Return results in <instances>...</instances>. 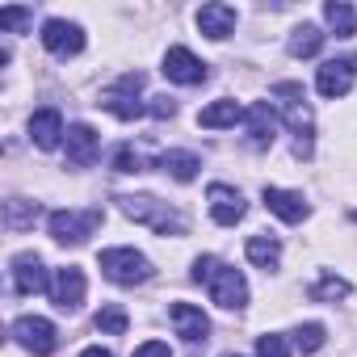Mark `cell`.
Instances as JSON below:
<instances>
[{
    "mask_svg": "<svg viewBox=\"0 0 357 357\" xmlns=\"http://www.w3.org/2000/svg\"><path fill=\"white\" fill-rule=\"evenodd\" d=\"M97 151H101V135H97L89 122L68 126V164H72V168H89V164L97 160Z\"/></svg>",
    "mask_w": 357,
    "mask_h": 357,
    "instance_id": "14",
    "label": "cell"
},
{
    "mask_svg": "<svg viewBox=\"0 0 357 357\" xmlns=\"http://www.w3.org/2000/svg\"><path fill=\"white\" fill-rule=\"evenodd\" d=\"M63 114L59 109H38L34 118H30V139H34V147H43V151H55L59 143H63Z\"/></svg>",
    "mask_w": 357,
    "mask_h": 357,
    "instance_id": "16",
    "label": "cell"
},
{
    "mask_svg": "<svg viewBox=\"0 0 357 357\" xmlns=\"http://www.w3.org/2000/svg\"><path fill=\"white\" fill-rule=\"evenodd\" d=\"M244 114H248V109H244L240 101L223 97V101H211V105L198 114V126H206V130H223V126H236Z\"/></svg>",
    "mask_w": 357,
    "mask_h": 357,
    "instance_id": "19",
    "label": "cell"
},
{
    "mask_svg": "<svg viewBox=\"0 0 357 357\" xmlns=\"http://www.w3.org/2000/svg\"><path fill=\"white\" fill-rule=\"evenodd\" d=\"M84 269H76V265H68V269H59L55 278H51V298H55V307L59 311H80V303H84Z\"/></svg>",
    "mask_w": 357,
    "mask_h": 357,
    "instance_id": "12",
    "label": "cell"
},
{
    "mask_svg": "<svg viewBox=\"0 0 357 357\" xmlns=\"http://www.w3.org/2000/svg\"><path fill=\"white\" fill-rule=\"evenodd\" d=\"M319 47H324V34H319V26L303 22V26H294V30H290V43H286V51H290L294 59H311V55H319Z\"/></svg>",
    "mask_w": 357,
    "mask_h": 357,
    "instance_id": "21",
    "label": "cell"
},
{
    "mask_svg": "<svg viewBox=\"0 0 357 357\" xmlns=\"http://www.w3.org/2000/svg\"><path fill=\"white\" fill-rule=\"evenodd\" d=\"M97 265H101V273L109 278V282H118V286H143V282H151V261L143 257V252H135V248H105L101 257H97Z\"/></svg>",
    "mask_w": 357,
    "mask_h": 357,
    "instance_id": "4",
    "label": "cell"
},
{
    "mask_svg": "<svg viewBox=\"0 0 357 357\" xmlns=\"http://www.w3.org/2000/svg\"><path fill=\"white\" fill-rule=\"evenodd\" d=\"M139 89H143V76H139V72H126L114 89H105V93H101V101H97V105H101V109H109V114H114V118H122V122H135V118H143V114H147V105H139V101H135V97H139Z\"/></svg>",
    "mask_w": 357,
    "mask_h": 357,
    "instance_id": "6",
    "label": "cell"
},
{
    "mask_svg": "<svg viewBox=\"0 0 357 357\" xmlns=\"http://www.w3.org/2000/svg\"><path fill=\"white\" fill-rule=\"evenodd\" d=\"M160 168L172 172L176 181H194L198 168H202V160H198L194 151H164V155H160Z\"/></svg>",
    "mask_w": 357,
    "mask_h": 357,
    "instance_id": "23",
    "label": "cell"
},
{
    "mask_svg": "<svg viewBox=\"0 0 357 357\" xmlns=\"http://www.w3.org/2000/svg\"><path fill=\"white\" fill-rule=\"evenodd\" d=\"M118 211L126 215V219H135V223H147L155 236H185V219L176 215L168 202H160V198H147V194H122L118 198Z\"/></svg>",
    "mask_w": 357,
    "mask_h": 357,
    "instance_id": "3",
    "label": "cell"
},
{
    "mask_svg": "<svg viewBox=\"0 0 357 357\" xmlns=\"http://www.w3.org/2000/svg\"><path fill=\"white\" fill-rule=\"evenodd\" d=\"M168 319H172L176 336H185L190 344H202V340L211 336V319H206L202 307H194V303H172V307H168Z\"/></svg>",
    "mask_w": 357,
    "mask_h": 357,
    "instance_id": "13",
    "label": "cell"
},
{
    "mask_svg": "<svg viewBox=\"0 0 357 357\" xmlns=\"http://www.w3.org/2000/svg\"><path fill=\"white\" fill-rule=\"evenodd\" d=\"M130 357H172V349H168L164 340H143V344H139Z\"/></svg>",
    "mask_w": 357,
    "mask_h": 357,
    "instance_id": "32",
    "label": "cell"
},
{
    "mask_svg": "<svg viewBox=\"0 0 357 357\" xmlns=\"http://www.w3.org/2000/svg\"><path fill=\"white\" fill-rule=\"evenodd\" d=\"M324 17H328V26L336 30V38H353V34H357V13L344 5V0H328V5H324Z\"/></svg>",
    "mask_w": 357,
    "mask_h": 357,
    "instance_id": "24",
    "label": "cell"
},
{
    "mask_svg": "<svg viewBox=\"0 0 357 357\" xmlns=\"http://www.w3.org/2000/svg\"><path fill=\"white\" fill-rule=\"evenodd\" d=\"M13 286H17V294H47L51 290V278L34 252L13 257Z\"/></svg>",
    "mask_w": 357,
    "mask_h": 357,
    "instance_id": "15",
    "label": "cell"
},
{
    "mask_svg": "<svg viewBox=\"0 0 357 357\" xmlns=\"http://www.w3.org/2000/svg\"><path fill=\"white\" fill-rule=\"evenodd\" d=\"M206 202H211V215H215L219 227H236V223L244 219V211H248L244 194L231 190V185H223V181H215V185L206 190Z\"/></svg>",
    "mask_w": 357,
    "mask_h": 357,
    "instance_id": "11",
    "label": "cell"
},
{
    "mask_svg": "<svg viewBox=\"0 0 357 357\" xmlns=\"http://www.w3.org/2000/svg\"><path fill=\"white\" fill-rule=\"evenodd\" d=\"M307 294H311L315 303H336V298H349V294H353V286H349L344 278H336V273H324Z\"/></svg>",
    "mask_w": 357,
    "mask_h": 357,
    "instance_id": "25",
    "label": "cell"
},
{
    "mask_svg": "<svg viewBox=\"0 0 357 357\" xmlns=\"http://www.w3.org/2000/svg\"><path fill=\"white\" fill-rule=\"evenodd\" d=\"M194 282H202V286L211 290V303H219V307H227V311H240V307L248 303V282H244V273L231 269V265H223L219 257H198V261H194Z\"/></svg>",
    "mask_w": 357,
    "mask_h": 357,
    "instance_id": "1",
    "label": "cell"
},
{
    "mask_svg": "<svg viewBox=\"0 0 357 357\" xmlns=\"http://www.w3.org/2000/svg\"><path fill=\"white\" fill-rule=\"evenodd\" d=\"M261 198H265V206H269L282 223H303V219H307V202H303V194H294V190L265 185V190H261Z\"/></svg>",
    "mask_w": 357,
    "mask_h": 357,
    "instance_id": "17",
    "label": "cell"
},
{
    "mask_svg": "<svg viewBox=\"0 0 357 357\" xmlns=\"http://www.w3.org/2000/svg\"><path fill=\"white\" fill-rule=\"evenodd\" d=\"M5 219H9L13 231H26V227H34V219H38V202L9 198V202H5Z\"/></svg>",
    "mask_w": 357,
    "mask_h": 357,
    "instance_id": "26",
    "label": "cell"
},
{
    "mask_svg": "<svg viewBox=\"0 0 357 357\" xmlns=\"http://www.w3.org/2000/svg\"><path fill=\"white\" fill-rule=\"evenodd\" d=\"M223 357H240V353H223Z\"/></svg>",
    "mask_w": 357,
    "mask_h": 357,
    "instance_id": "35",
    "label": "cell"
},
{
    "mask_svg": "<svg viewBox=\"0 0 357 357\" xmlns=\"http://www.w3.org/2000/svg\"><path fill=\"white\" fill-rule=\"evenodd\" d=\"M257 357H290V349H286V336H278V332H265V336L257 340Z\"/></svg>",
    "mask_w": 357,
    "mask_h": 357,
    "instance_id": "30",
    "label": "cell"
},
{
    "mask_svg": "<svg viewBox=\"0 0 357 357\" xmlns=\"http://www.w3.org/2000/svg\"><path fill=\"white\" fill-rule=\"evenodd\" d=\"M357 80V55H340V59H328L319 72H315V89L324 97H344Z\"/></svg>",
    "mask_w": 357,
    "mask_h": 357,
    "instance_id": "9",
    "label": "cell"
},
{
    "mask_svg": "<svg viewBox=\"0 0 357 357\" xmlns=\"http://www.w3.org/2000/svg\"><path fill=\"white\" fill-rule=\"evenodd\" d=\"M101 223H105V211L101 206H89V211H55L51 215V240L55 244H84Z\"/></svg>",
    "mask_w": 357,
    "mask_h": 357,
    "instance_id": "5",
    "label": "cell"
},
{
    "mask_svg": "<svg viewBox=\"0 0 357 357\" xmlns=\"http://www.w3.org/2000/svg\"><path fill=\"white\" fill-rule=\"evenodd\" d=\"M273 97H282V114H286L290 130L298 135V143H294V155H298V160H311L315 114H311V101H307L303 84H294V80H282V84H273Z\"/></svg>",
    "mask_w": 357,
    "mask_h": 357,
    "instance_id": "2",
    "label": "cell"
},
{
    "mask_svg": "<svg viewBox=\"0 0 357 357\" xmlns=\"http://www.w3.org/2000/svg\"><path fill=\"white\" fill-rule=\"evenodd\" d=\"M13 336H17V344L22 349H30L34 357H51L55 353V324L51 319H43V315H22L17 324H13Z\"/></svg>",
    "mask_w": 357,
    "mask_h": 357,
    "instance_id": "8",
    "label": "cell"
},
{
    "mask_svg": "<svg viewBox=\"0 0 357 357\" xmlns=\"http://www.w3.org/2000/svg\"><path fill=\"white\" fill-rule=\"evenodd\" d=\"M147 114H151V118H172V114H176V101H172V97H151Z\"/></svg>",
    "mask_w": 357,
    "mask_h": 357,
    "instance_id": "33",
    "label": "cell"
},
{
    "mask_svg": "<svg viewBox=\"0 0 357 357\" xmlns=\"http://www.w3.org/2000/svg\"><path fill=\"white\" fill-rule=\"evenodd\" d=\"M97 328H101L105 336H122V332L130 328V315H126L118 303H105V307L97 311Z\"/></svg>",
    "mask_w": 357,
    "mask_h": 357,
    "instance_id": "27",
    "label": "cell"
},
{
    "mask_svg": "<svg viewBox=\"0 0 357 357\" xmlns=\"http://www.w3.org/2000/svg\"><path fill=\"white\" fill-rule=\"evenodd\" d=\"M34 22V9H26V5H9V9H0V30H26Z\"/></svg>",
    "mask_w": 357,
    "mask_h": 357,
    "instance_id": "29",
    "label": "cell"
},
{
    "mask_svg": "<svg viewBox=\"0 0 357 357\" xmlns=\"http://www.w3.org/2000/svg\"><path fill=\"white\" fill-rule=\"evenodd\" d=\"M114 172H143V155L135 147H118L114 155Z\"/></svg>",
    "mask_w": 357,
    "mask_h": 357,
    "instance_id": "31",
    "label": "cell"
},
{
    "mask_svg": "<svg viewBox=\"0 0 357 357\" xmlns=\"http://www.w3.org/2000/svg\"><path fill=\"white\" fill-rule=\"evenodd\" d=\"M324 340H328L324 324H298V332H294V344H298V353H315Z\"/></svg>",
    "mask_w": 357,
    "mask_h": 357,
    "instance_id": "28",
    "label": "cell"
},
{
    "mask_svg": "<svg viewBox=\"0 0 357 357\" xmlns=\"http://www.w3.org/2000/svg\"><path fill=\"white\" fill-rule=\"evenodd\" d=\"M198 30L215 43H223L231 30H236V9L231 5H202L198 9Z\"/></svg>",
    "mask_w": 357,
    "mask_h": 357,
    "instance_id": "18",
    "label": "cell"
},
{
    "mask_svg": "<svg viewBox=\"0 0 357 357\" xmlns=\"http://www.w3.org/2000/svg\"><path fill=\"white\" fill-rule=\"evenodd\" d=\"M244 252H248V261L257 269H278V261H282V244L273 236H248Z\"/></svg>",
    "mask_w": 357,
    "mask_h": 357,
    "instance_id": "22",
    "label": "cell"
},
{
    "mask_svg": "<svg viewBox=\"0 0 357 357\" xmlns=\"http://www.w3.org/2000/svg\"><path fill=\"white\" fill-rule=\"evenodd\" d=\"M43 47L55 55V59H72L84 51V30L76 22H63V17H51L43 22Z\"/></svg>",
    "mask_w": 357,
    "mask_h": 357,
    "instance_id": "7",
    "label": "cell"
},
{
    "mask_svg": "<svg viewBox=\"0 0 357 357\" xmlns=\"http://www.w3.org/2000/svg\"><path fill=\"white\" fill-rule=\"evenodd\" d=\"M80 357H114V353H109V349H101V344H93V349H84Z\"/></svg>",
    "mask_w": 357,
    "mask_h": 357,
    "instance_id": "34",
    "label": "cell"
},
{
    "mask_svg": "<svg viewBox=\"0 0 357 357\" xmlns=\"http://www.w3.org/2000/svg\"><path fill=\"white\" fill-rule=\"evenodd\" d=\"M244 122H248V139H252V147H273L278 118H273V109H269L265 101H257V105L244 114Z\"/></svg>",
    "mask_w": 357,
    "mask_h": 357,
    "instance_id": "20",
    "label": "cell"
},
{
    "mask_svg": "<svg viewBox=\"0 0 357 357\" xmlns=\"http://www.w3.org/2000/svg\"><path fill=\"white\" fill-rule=\"evenodd\" d=\"M160 72H164L168 80H176V84H202V80H206V63H202L190 47H168Z\"/></svg>",
    "mask_w": 357,
    "mask_h": 357,
    "instance_id": "10",
    "label": "cell"
}]
</instances>
